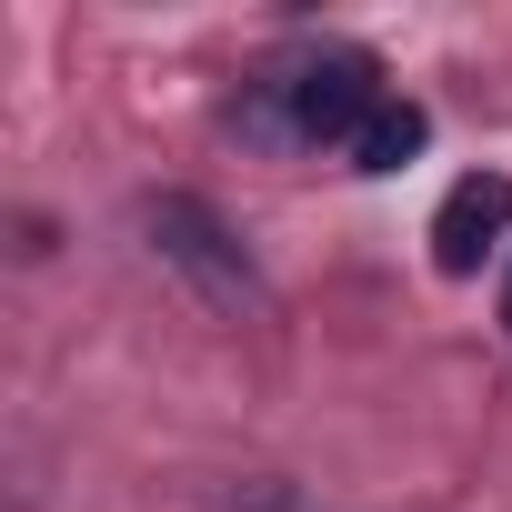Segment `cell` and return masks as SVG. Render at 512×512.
Masks as SVG:
<instances>
[{"instance_id":"cell-3","label":"cell","mask_w":512,"mask_h":512,"mask_svg":"<svg viewBox=\"0 0 512 512\" xmlns=\"http://www.w3.org/2000/svg\"><path fill=\"white\" fill-rule=\"evenodd\" d=\"M512 231V181L502 171H472V181H452L442 191V211H432V262L442 272H482V251Z\"/></svg>"},{"instance_id":"cell-1","label":"cell","mask_w":512,"mask_h":512,"mask_svg":"<svg viewBox=\"0 0 512 512\" xmlns=\"http://www.w3.org/2000/svg\"><path fill=\"white\" fill-rule=\"evenodd\" d=\"M141 231H151V262L201 302V312H221V322H251L272 292H262V272H251V251L231 241V221L211 211V201H191V191H151L141 201Z\"/></svg>"},{"instance_id":"cell-2","label":"cell","mask_w":512,"mask_h":512,"mask_svg":"<svg viewBox=\"0 0 512 512\" xmlns=\"http://www.w3.org/2000/svg\"><path fill=\"white\" fill-rule=\"evenodd\" d=\"M272 91H282V121H292L302 141H342V151H352V141H362V121L392 101V91H382V61H372V51H352V41H322V51H312V61H292Z\"/></svg>"},{"instance_id":"cell-5","label":"cell","mask_w":512,"mask_h":512,"mask_svg":"<svg viewBox=\"0 0 512 512\" xmlns=\"http://www.w3.org/2000/svg\"><path fill=\"white\" fill-rule=\"evenodd\" d=\"M502 322H512V292H502Z\"/></svg>"},{"instance_id":"cell-4","label":"cell","mask_w":512,"mask_h":512,"mask_svg":"<svg viewBox=\"0 0 512 512\" xmlns=\"http://www.w3.org/2000/svg\"><path fill=\"white\" fill-rule=\"evenodd\" d=\"M422 141H432L422 101H382V111L362 121V141H352V171H402V161H412Z\"/></svg>"}]
</instances>
